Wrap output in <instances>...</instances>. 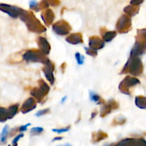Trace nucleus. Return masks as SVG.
<instances>
[{
  "instance_id": "nucleus-21",
  "label": "nucleus",
  "mask_w": 146,
  "mask_h": 146,
  "mask_svg": "<svg viewBox=\"0 0 146 146\" xmlns=\"http://www.w3.org/2000/svg\"><path fill=\"white\" fill-rule=\"evenodd\" d=\"M44 129L42 128H39V127H36V128H33L31 129V135H38V134L41 133L43 132Z\"/></svg>"
},
{
  "instance_id": "nucleus-2",
  "label": "nucleus",
  "mask_w": 146,
  "mask_h": 146,
  "mask_svg": "<svg viewBox=\"0 0 146 146\" xmlns=\"http://www.w3.org/2000/svg\"><path fill=\"white\" fill-rule=\"evenodd\" d=\"M142 64H141V60L137 58L136 57H131L130 60L127 62L125 64V67H124V71H129L133 75H138L142 72Z\"/></svg>"
},
{
  "instance_id": "nucleus-11",
  "label": "nucleus",
  "mask_w": 146,
  "mask_h": 146,
  "mask_svg": "<svg viewBox=\"0 0 146 146\" xmlns=\"http://www.w3.org/2000/svg\"><path fill=\"white\" fill-rule=\"evenodd\" d=\"M36 107V102L35 100L32 98H29L24 103L21 107V112L23 113H27L29 112V111H32Z\"/></svg>"
},
{
  "instance_id": "nucleus-14",
  "label": "nucleus",
  "mask_w": 146,
  "mask_h": 146,
  "mask_svg": "<svg viewBox=\"0 0 146 146\" xmlns=\"http://www.w3.org/2000/svg\"><path fill=\"white\" fill-rule=\"evenodd\" d=\"M41 18L43 19L44 22H45L47 25H49V24H51V23L52 22L53 20H54V13H53V11L50 9L46 10V11H44V12H43L42 14H41Z\"/></svg>"
},
{
  "instance_id": "nucleus-9",
  "label": "nucleus",
  "mask_w": 146,
  "mask_h": 146,
  "mask_svg": "<svg viewBox=\"0 0 146 146\" xmlns=\"http://www.w3.org/2000/svg\"><path fill=\"white\" fill-rule=\"evenodd\" d=\"M18 111V105H14L9 107V109L6 110L1 108V121L4 122L5 120L13 118L17 114Z\"/></svg>"
},
{
  "instance_id": "nucleus-3",
  "label": "nucleus",
  "mask_w": 146,
  "mask_h": 146,
  "mask_svg": "<svg viewBox=\"0 0 146 146\" xmlns=\"http://www.w3.org/2000/svg\"><path fill=\"white\" fill-rule=\"evenodd\" d=\"M23 58L27 61H33V62H44L46 64L48 60L46 59L42 54L36 51H28L24 54Z\"/></svg>"
},
{
  "instance_id": "nucleus-10",
  "label": "nucleus",
  "mask_w": 146,
  "mask_h": 146,
  "mask_svg": "<svg viewBox=\"0 0 146 146\" xmlns=\"http://www.w3.org/2000/svg\"><path fill=\"white\" fill-rule=\"evenodd\" d=\"M53 71H54V66L51 64V61H48V62L46 64V67L44 68V74H45L46 78H47V80L51 84H54V74H53Z\"/></svg>"
},
{
  "instance_id": "nucleus-12",
  "label": "nucleus",
  "mask_w": 146,
  "mask_h": 146,
  "mask_svg": "<svg viewBox=\"0 0 146 146\" xmlns=\"http://www.w3.org/2000/svg\"><path fill=\"white\" fill-rule=\"evenodd\" d=\"M90 48L92 49L97 51L98 49H101L104 46V42L103 40L100 39L98 37H92L90 38L89 41Z\"/></svg>"
},
{
  "instance_id": "nucleus-34",
  "label": "nucleus",
  "mask_w": 146,
  "mask_h": 146,
  "mask_svg": "<svg viewBox=\"0 0 146 146\" xmlns=\"http://www.w3.org/2000/svg\"><path fill=\"white\" fill-rule=\"evenodd\" d=\"M96 115V113H93V115H92V116H91V118H94V116H95Z\"/></svg>"
},
{
  "instance_id": "nucleus-16",
  "label": "nucleus",
  "mask_w": 146,
  "mask_h": 146,
  "mask_svg": "<svg viewBox=\"0 0 146 146\" xmlns=\"http://www.w3.org/2000/svg\"><path fill=\"white\" fill-rule=\"evenodd\" d=\"M124 11L129 16H134L135 14H136L138 13V7H134L133 5L128 6V7H126L124 9Z\"/></svg>"
},
{
  "instance_id": "nucleus-33",
  "label": "nucleus",
  "mask_w": 146,
  "mask_h": 146,
  "mask_svg": "<svg viewBox=\"0 0 146 146\" xmlns=\"http://www.w3.org/2000/svg\"><path fill=\"white\" fill-rule=\"evenodd\" d=\"M58 146H72V145H71V144L66 143V144H64V145H58Z\"/></svg>"
},
{
  "instance_id": "nucleus-6",
  "label": "nucleus",
  "mask_w": 146,
  "mask_h": 146,
  "mask_svg": "<svg viewBox=\"0 0 146 146\" xmlns=\"http://www.w3.org/2000/svg\"><path fill=\"white\" fill-rule=\"evenodd\" d=\"M140 84V81L138 79L135 78H131L130 76H127L122 82L121 83L119 86V88L122 92L124 94H127V91L129 90V88L131 86Z\"/></svg>"
},
{
  "instance_id": "nucleus-19",
  "label": "nucleus",
  "mask_w": 146,
  "mask_h": 146,
  "mask_svg": "<svg viewBox=\"0 0 146 146\" xmlns=\"http://www.w3.org/2000/svg\"><path fill=\"white\" fill-rule=\"evenodd\" d=\"M90 98L91 101L95 103H98L101 101V97L98 94L94 93V91H90Z\"/></svg>"
},
{
  "instance_id": "nucleus-20",
  "label": "nucleus",
  "mask_w": 146,
  "mask_h": 146,
  "mask_svg": "<svg viewBox=\"0 0 146 146\" xmlns=\"http://www.w3.org/2000/svg\"><path fill=\"white\" fill-rule=\"evenodd\" d=\"M75 56H76V58L77 62H78V64H79V65H82V64H84V59H85V57H84V56L81 55L80 53H76Z\"/></svg>"
},
{
  "instance_id": "nucleus-18",
  "label": "nucleus",
  "mask_w": 146,
  "mask_h": 146,
  "mask_svg": "<svg viewBox=\"0 0 146 146\" xmlns=\"http://www.w3.org/2000/svg\"><path fill=\"white\" fill-rule=\"evenodd\" d=\"M9 126L8 125H6L4 126V129H3L2 132H1V142L2 143H4L6 141H7V138L9 135Z\"/></svg>"
},
{
  "instance_id": "nucleus-13",
  "label": "nucleus",
  "mask_w": 146,
  "mask_h": 146,
  "mask_svg": "<svg viewBox=\"0 0 146 146\" xmlns=\"http://www.w3.org/2000/svg\"><path fill=\"white\" fill-rule=\"evenodd\" d=\"M38 43L39 48L41 50V52L45 54H48L50 52L51 47H50L49 44L47 42L45 38H43V37H39L38 38Z\"/></svg>"
},
{
  "instance_id": "nucleus-1",
  "label": "nucleus",
  "mask_w": 146,
  "mask_h": 146,
  "mask_svg": "<svg viewBox=\"0 0 146 146\" xmlns=\"http://www.w3.org/2000/svg\"><path fill=\"white\" fill-rule=\"evenodd\" d=\"M20 17L21 19L27 24L28 28L31 31L35 32H43L46 31V29L40 24L31 12L24 10Z\"/></svg>"
},
{
  "instance_id": "nucleus-8",
  "label": "nucleus",
  "mask_w": 146,
  "mask_h": 146,
  "mask_svg": "<svg viewBox=\"0 0 146 146\" xmlns=\"http://www.w3.org/2000/svg\"><path fill=\"white\" fill-rule=\"evenodd\" d=\"M131 19L127 16L123 15L119 19L117 24V29L120 32H127L131 28Z\"/></svg>"
},
{
  "instance_id": "nucleus-5",
  "label": "nucleus",
  "mask_w": 146,
  "mask_h": 146,
  "mask_svg": "<svg viewBox=\"0 0 146 146\" xmlns=\"http://www.w3.org/2000/svg\"><path fill=\"white\" fill-rule=\"evenodd\" d=\"M70 26L64 21H59L53 25V30L59 35H66L70 31Z\"/></svg>"
},
{
  "instance_id": "nucleus-7",
  "label": "nucleus",
  "mask_w": 146,
  "mask_h": 146,
  "mask_svg": "<svg viewBox=\"0 0 146 146\" xmlns=\"http://www.w3.org/2000/svg\"><path fill=\"white\" fill-rule=\"evenodd\" d=\"M1 10L4 11V12L7 13L9 15L11 16V17H14V18H17L19 16L21 15L22 11H24V10L21 9L19 7L3 4H1Z\"/></svg>"
},
{
  "instance_id": "nucleus-31",
  "label": "nucleus",
  "mask_w": 146,
  "mask_h": 146,
  "mask_svg": "<svg viewBox=\"0 0 146 146\" xmlns=\"http://www.w3.org/2000/svg\"><path fill=\"white\" fill-rule=\"evenodd\" d=\"M61 139H63V138H61V137H56V138H55L54 140H53V141H60V140H61Z\"/></svg>"
},
{
  "instance_id": "nucleus-15",
  "label": "nucleus",
  "mask_w": 146,
  "mask_h": 146,
  "mask_svg": "<svg viewBox=\"0 0 146 146\" xmlns=\"http://www.w3.org/2000/svg\"><path fill=\"white\" fill-rule=\"evenodd\" d=\"M67 42L71 44H81L83 42L82 36L79 34H73L68 36L66 38Z\"/></svg>"
},
{
  "instance_id": "nucleus-32",
  "label": "nucleus",
  "mask_w": 146,
  "mask_h": 146,
  "mask_svg": "<svg viewBox=\"0 0 146 146\" xmlns=\"http://www.w3.org/2000/svg\"><path fill=\"white\" fill-rule=\"evenodd\" d=\"M66 98H67L66 96H65L64 98H62V100H61V103H64V101L66 100Z\"/></svg>"
},
{
  "instance_id": "nucleus-26",
  "label": "nucleus",
  "mask_w": 146,
  "mask_h": 146,
  "mask_svg": "<svg viewBox=\"0 0 146 146\" xmlns=\"http://www.w3.org/2000/svg\"><path fill=\"white\" fill-rule=\"evenodd\" d=\"M29 6L31 9H36V11H38V9H36L38 8V4H37V2L36 1H34V0H33V1H30Z\"/></svg>"
},
{
  "instance_id": "nucleus-4",
  "label": "nucleus",
  "mask_w": 146,
  "mask_h": 146,
  "mask_svg": "<svg viewBox=\"0 0 146 146\" xmlns=\"http://www.w3.org/2000/svg\"><path fill=\"white\" fill-rule=\"evenodd\" d=\"M40 82L41 84H40L39 87L38 88H35L34 91H31V94L38 100L41 101L43 97H44V96L48 94V91H49V87L44 81H41Z\"/></svg>"
},
{
  "instance_id": "nucleus-17",
  "label": "nucleus",
  "mask_w": 146,
  "mask_h": 146,
  "mask_svg": "<svg viewBox=\"0 0 146 146\" xmlns=\"http://www.w3.org/2000/svg\"><path fill=\"white\" fill-rule=\"evenodd\" d=\"M116 36L115 31H108L104 34V38L106 41H111Z\"/></svg>"
},
{
  "instance_id": "nucleus-24",
  "label": "nucleus",
  "mask_w": 146,
  "mask_h": 146,
  "mask_svg": "<svg viewBox=\"0 0 146 146\" xmlns=\"http://www.w3.org/2000/svg\"><path fill=\"white\" fill-rule=\"evenodd\" d=\"M69 129H70L69 127H67V128H60V129H53L52 131H54V132L57 133H62L67 132V131H69Z\"/></svg>"
},
{
  "instance_id": "nucleus-27",
  "label": "nucleus",
  "mask_w": 146,
  "mask_h": 146,
  "mask_svg": "<svg viewBox=\"0 0 146 146\" xmlns=\"http://www.w3.org/2000/svg\"><path fill=\"white\" fill-rule=\"evenodd\" d=\"M143 1V0H132L131 1V4L133 6H138L140 4H141Z\"/></svg>"
},
{
  "instance_id": "nucleus-25",
  "label": "nucleus",
  "mask_w": 146,
  "mask_h": 146,
  "mask_svg": "<svg viewBox=\"0 0 146 146\" xmlns=\"http://www.w3.org/2000/svg\"><path fill=\"white\" fill-rule=\"evenodd\" d=\"M23 136H24V134H19V135H17V136L13 140L12 144L14 145L13 146H17V142H18L19 140L21 138H22Z\"/></svg>"
},
{
  "instance_id": "nucleus-28",
  "label": "nucleus",
  "mask_w": 146,
  "mask_h": 146,
  "mask_svg": "<svg viewBox=\"0 0 146 146\" xmlns=\"http://www.w3.org/2000/svg\"><path fill=\"white\" fill-rule=\"evenodd\" d=\"M39 7H41V9H46V8H48V2H47L46 1H42L41 2V4H40Z\"/></svg>"
},
{
  "instance_id": "nucleus-23",
  "label": "nucleus",
  "mask_w": 146,
  "mask_h": 146,
  "mask_svg": "<svg viewBox=\"0 0 146 146\" xmlns=\"http://www.w3.org/2000/svg\"><path fill=\"white\" fill-rule=\"evenodd\" d=\"M85 49L86 50V53L88 54V55L93 56H95L97 55V51H95V50L92 49V48H85Z\"/></svg>"
},
{
  "instance_id": "nucleus-29",
  "label": "nucleus",
  "mask_w": 146,
  "mask_h": 146,
  "mask_svg": "<svg viewBox=\"0 0 146 146\" xmlns=\"http://www.w3.org/2000/svg\"><path fill=\"white\" fill-rule=\"evenodd\" d=\"M30 123L27 124V125H21V126H20L19 128V131H20V132H21V131H27V127H28Z\"/></svg>"
},
{
  "instance_id": "nucleus-35",
  "label": "nucleus",
  "mask_w": 146,
  "mask_h": 146,
  "mask_svg": "<svg viewBox=\"0 0 146 146\" xmlns=\"http://www.w3.org/2000/svg\"><path fill=\"white\" fill-rule=\"evenodd\" d=\"M8 146H10V145H8Z\"/></svg>"
},
{
  "instance_id": "nucleus-30",
  "label": "nucleus",
  "mask_w": 146,
  "mask_h": 146,
  "mask_svg": "<svg viewBox=\"0 0 146 146\" xmlns=\"http://www.w3.org/2000/svg\"><path fill=\"white\" fill-rule=\"evenodd\" d=\"M50 1H51V4L54 6H56L59 4L58 0H50Z\"/></svg>"
},
{
  "instance_id": "nucleus-22",
  "label": "nucleus",
  "mask_w": 146,
  "mask_h": 146,
  "mask_svg": "<svg viewBox=\"0 0 146 146\" xmlns=\"http://www.w3.org/2000/svg\"><path fill=\"white\" fill-rule=\"evenodd\" d=\"M48 111H49V109H48V108H46V109H44V110H41V111H38V112L36 113V116H37V117L42 116V115L46 114Z\"/></svg>"
}]
</instances>
